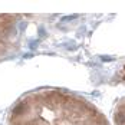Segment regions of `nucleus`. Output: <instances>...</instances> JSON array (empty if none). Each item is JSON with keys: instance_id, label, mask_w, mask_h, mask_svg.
I'll list each match as a JSON object with an SVG mask.
<instances>
[{"instance_id": "obj_1", "label": "nucleus", "mask_w": 125, "mask_h": 125, "mask_svg": "<svg viewBox=\"0 0 125 125\" xmlns=\"http://www.w3.org/2000/svg\"><path fill=\"white\" fill-rule=\"evenodd\" d=\"M9 125H109L106 118L81 96L62 91H38L13 106Z\"/></svg>"}, {"instance_id": "obj_2", "label": "nucleus", "mask_w": 125, "mask_h": 125, "mask_svg": "<svg viewBox=\"0 0 125 125\" xmlns=\"http://www.w3.org/2000/svg\"><path fill=\"white\" fill-rule=\"evenodd\" d=\"M16 22L17 17L14 16H0V55L7 50L14 39Z\"/></svg>"}, {"instance_id": "obj_3", "label": "nucleus", "mask_w": 125, "mask_h": 125, "mask_svg": "<svg viewBox=\"0 0 125 125\" xmlns=\"http://www.w3.org/2000/svg\"><path fill=\"white\" fill-rule=\"evenodd\" d=\"M118 79H119V81H122V82L125 83V63L122 65V68L118 71Z\"/></svg>"}]
</instances>
